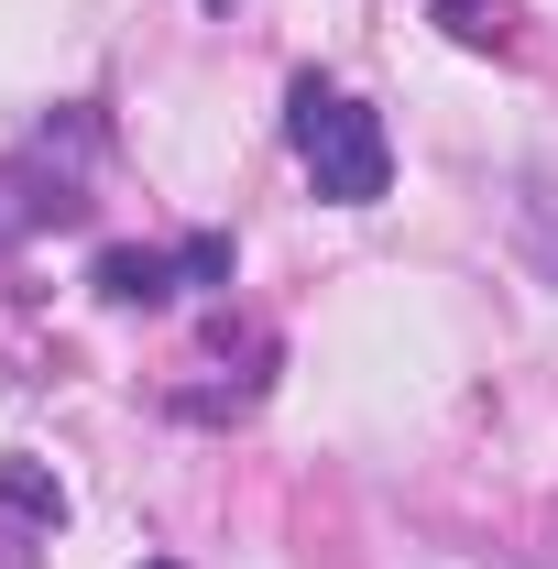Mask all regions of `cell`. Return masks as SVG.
<instances>
[{
    "instance_id": "6da1fadb",
    "label": "cell",
    "mask_w": 558,
    "mask_h": 569,
    "mask_svg": "<svg viewBox=\"0 0 558 569\" xmlns=\"http://www.w3.org/2000/svg\"><path fill=\"white\" fill-rule=\"evenodd\" d=\"M285 132H296V164H307V187L329 198V209H372L383 187H395V142L383 121L350 99V88H296V110H285Z\"/></svg>"
},
{
    "instance_id": "7a4b0ae2",
    "label": "cell",
    "mask_w": 558,
    "mask_h": 569,
    "mask_svg": "<svg viewBox=\"0 0 558 569\" xmlns=\"http://www.w3.org/2000/svg\"><path fill=\"white\" fill-rule=\"evenodd\" d=\"M187 284H230V241L198 230V241H153V252H99V296L110 307H165Z\"/></svg>"
},
{
    "instance_id": "3957f363",
    "label": "cell",
    "mask_w": 558,
    "mask_h": 569,
    "mask_svg": "<svg viewBox=\"0 0 558 569\" xmlns=\"http://www.w3.org/2000/svg\"><path fill=\"white\" fill-rule=\"evenodd\" d=\"M88 209L77 198L67 164H44V153H22V164H0V241H33V230H67Z\"/></svg>"
},
{
    "instance_id": "277c9868",
    "label": "cell",
    "mask_w": 558,
    "mask_h": 569,
    "mask_svg": "<svg viewBox=\"0 0 558 569\" xmlns=\"http://www.w3.org/2000/svg\"><path fill=\"white\" fill-rule=\"evenodd\" d=\"M438 22H449L460 44H492V33H504V22H492V0H438Z\"/></svg>"
},
{
    "instance_id": "5b68a950",
    "label": "cell",
    "mask_w": 558,
    "mask_h": 569,
    "mask_svg": "<svg viewBox=\"0 0 558 569\" xmlns=\"http://www.w3.org/2000/svg\"><path fill=\"white\" fill-rule=\"evenodd\" d=\"M0 569H22V548H0Z\"/></svg>"
},
{
    "instance_id": "8992f818",
    "label": "cell",
    "mask_w": 558,
    "mask_h": 569,
    "mask_svg": "<svg viewBox=\"0 0 558 569\" xmlns=\"http://www.w3.org/2000/svg\"><path fill=\"white\" fill-rule=\"evenodd\" d=\"M153 569H176V559H153Z\"/></svg>"
}]
</instances>
